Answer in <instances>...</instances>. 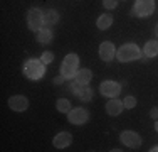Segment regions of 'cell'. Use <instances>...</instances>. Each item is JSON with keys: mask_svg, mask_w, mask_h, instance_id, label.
<instances>
[{"mask_svg": "<svg viewBox=\"0 0 158 152\" xmlns=\"http://www.w3.org/2000/svg\"><path fill=\"white\" fill-rule=\"evenodd\" d=\"M64 64H69V66H74V68H77V64H79V58H77V54H74V52H69V54L64 58L62 61Z\"/></svg>", "mask_w": 158, "mask_h": 152, "instance_id": "obj_20", "label": "cell"}, {"mask_svg": "<svg viewBox=\"0 0 158 152\" xmlns=\"http://www.w3.org/2000/svg\"><path fill=\"white\" fill-rule=\"evenodd\" d=\"M103 3H104V7H106V9H114L116 7V3H118V0H103Z\"/></svg>", "mask_w": 158, "mask_h": 152, "instance_id": "obj_23", "label": "cell"}, {"mask_svg": "<svg viewBox=\"0 0 158 152\" xmlns=\"http://www.w3.org/2000/svg\"><path fill=\"white\" fill-rule=\"evenodd\" d=\"M67 118H69V122L74 125H82V123L88 122L89 113H88V110H84V108H73L67 113Z\"/></svg>", "mask_w": 158, "mask_h": 152, "instance_id": "obj_7", "label": "cell"}, {"mask_svg": "<svg viewBox=\"0 0 158 152\" xmlns=\"http://www.w3.org/2000/svg\"><path fill=\"white\" fill-rule=\"evenodd\" d=\"M91 78H93V73L89 69H81V71H77V74H76V81L81 83V85H88V83L91 81Z\"/></svg>", "mask_w": 158, "mask_h": 152, "instance_id": "obj_16", "label": "cell"}, {"mask_svg": "<svg viewBox=\"0 0 158 152\" xmlns=\"http://www.w3.org/2000/svg\"><path fill=\"white\" fill-rule=\"evenodd\" d=\"M56 106H57V110H59L61 113H69V112H71V101L66 100V98H61V100H57Z\"/></svg>", "mask_w": 158, "mask_h": 152, "instance_id": "obj_19", "label": "cell"}, {"mask_svg": "<svg viewBox=\"0 0 158 152\" xmlns=\"http://www.w3.org/2000/svg\"><path fill=\"white\" fill-rule=\"evenodd\" d=\"M146 58H153V56L158 54V41H148L145 44V49H143Z\"/></svg>", "mask_w": 158, "mask_h": 152, "instance_id": "obj_14", "label": "cell"}, {"mask_svg": "<svg viewBox=\"0 0 158 152\" xmlns=\"http://www.w3.org/2000/svg\"><path fill=\"white\" fill-rule=\"evenodd\" d=\"M119 139H121V142L125 144L126 147H131V149H136V147L141 145V137L138 135L136 132H133V130H125V132H121Z\"/></svg>", "mask_w": 158, "mask_h": 152, "instance_id": "obj_6", "label": "cell"}, {"mask_svg": "<svg viewBox=\"0 0 158 152\" xmlns=\"http://www.w3.org/2000/svg\"><path fill=\"white\" fill-rule=\"evenodd\" d=\"M9 106L14 110V112H25L29 108V100L25 96H20V95H15L9 100Z\"/></svg>", "mask_w": 158, "mask_h": 152, "instance_id": "obj_8", "label": "cell"}, {"mask_svg": "<svg viewBox=\"0 0 158 152\" xmlns=\"http://www.w3.org/2000/svg\"><path fill=\"white\" fill-rule=\"evenodd\" d=\"M111 24H113V17H111L110 14H103V15H99V17H98V20H96L98 29H101V30L110 29V27H111Z\"/></svg>", "mask_w": 158, "mask_h": 152, "instance_id": "obj_12", "label": "cell"}, {"mask_svg": "<svg viewBox=\"0 0 158 152\" xmlns=\"http://www.w3.org/2000/svg\"><path fill=\"white\" fill-rule=\"evenodd\" d=\"M123 108H125V105H123V101L116 100V98H111V100L106 103V112L110 113L111 117H116V115H119V113L123 112Z\"/></svg>", "mask_w": 158, "mask_h": 152, "instance_id": "obj_11", "label": "cell"}, {"mask_svg": "<svg viewBox=\"0 0 158 152\" xmlns=\"http://www.w3.org/2000/svg\"><path fill=\"white\" fill-rule=\"evenodd\" d=\"M118 59L121 63H128V61H135L141 58V51L136 44H123L121 47L118 49Z\"/></svg>", "mask_w": 158, "mask_h": 152, "instance_id": "obj_2", "label": "cell"}, {"mask_svg": "<svg viewBox=\"0 0 158 152\" xmlns=\"http://www.w3.org/2000/svg\"><path fill=\"white\" fill-rule=\"evenodd\" d=\"M116 56V47L113 42H103L99 46V58L103 61H111Z\"/></svg>", "mask_w": 158, "mask_h": 152, "instance_id": "obj_10", "label": "cell"}, {"mask_svg": "<svg viewBox=\"0 0 158 152\" xmlns=\"http://www.w3.org/2000/svg\"><path fill=\"white\" fill-rule=\"evenodd\" d=\"M71 142H73V137H71L69 132H59L52 140L56 149H66V147L71 145Z\"/></svg>", "mask_w": 158, "mask_h": 152, "instance_id": "obj_9", "label": "cell"}, {"mask_svg": "<svg viewBox=\"0 0 158 152\" xmlns=\"http://www.w3.org/2000/svg\"><path fill=\"white\" fill-rule=\"evenodd\" d=\"M44 71H46V68L40 59H29L24 64V74L29 79H40L44 76Z\"/></svg>", "mask_w": 158, "mask_h": 152, "instance_id": "obj_1", "label": "cell"}, {"mask_svg": "<svg viewBox=\"0 0 158 152\" xmlns=\"http://www.w3.org/2000/svg\"><path fill=\"white\" fill-rule=\"evenodd\" d=\"M40 61H42L44 64H49V63H52V61H54V54H52L51 51H46L42 54V58H40Z\"/></svg>", "mask_w": 158, "mask_h": 152, "instance_id": "obj_22", "label": "cell"}, {"mask_svg": "<svg viewBox=\"0 0 158 152\" xmlns=\"http://www.w3.org/2000/svg\"><path fill=\"white\" fill-rule=\"evenodd\" d=\"M155 130L158 132V118H156V122H155Z\"/></svg>", "mask_w": 158, "mask_h": 152, "instance_id": "obj_26", "label": "cell"}, {"mask_svg": "<svg viewBox=\"0 0 158 152\" xmlns=\"http://www.w3.org/2000/svg\"><path fill=\"white\" fill-rule=\"evenodd\" d=\"M150 117H152V118H158V108H152V112H150Z\"/></svg>", "mask_w": 158, "mask_h": 152, "instance_id": "obj_24", "label": "cell"}, {"mask_svg": "<svg viewBox=\"0 0 158 152\" xmlns=\"http://www.w3.org/2000/svg\"><path fill=\"white\" fill-rule=\"evenodd\" d=\"M64 79H66V78H64V76L61 74V76H57V78L54 79V83H56V85H62V83H64Z\"/></svg>", "mask_w": 158, "mask_h": 152, "instance_id": "obj_25", "label": "cell"}, {"mask_svg": "<svg viewBox=\"0 0 158 152\" xmlns=\"http://www.w3.org/2000/svg\"><path fill=\"white\" fill-rule=\"evenodd\" d=\"M155 32H156V36H158V25H156V29H155Z\"/></svg>", "mask_w": 158, "mask_h": 152, "instance_id": "obj_28", "label": "cell"}, {"mask_svg": "<svg viewBox=\"0 0 158 152\" xmlns=\"http://www.w3.org/2000/svg\"><path fill=\"white\" fill-rule=\"evenodd\" d=\"M57 20H59V14L56 12L54 9H49L44 12V24L54 25V24H57Z\"/></svg>", "mask_w": 158, "mask_h": 152, "instance_id": "obj_15", "label": "cell"}, {"mask_svg": "<svg viewBox=\"0 0 158 152\" xmlns=\"http://www.w3.org/2000/svg\"><path fill=\"white\" fill-rule=\"evenodd\" d=\"M99 91L103 96H108V98H116L121 91V85H118L116 81H111V79H106L99 85Z\"/></svg>", "mask_w": 158, "mask_h": 152, "instance_id": "obj_5", "label": "cell"}, {"mask_svg": "<svg viewBox=\"0 0 158 152\" xmlns=\"http://www.w3.org/2000/svg\"><path fill=\"white\" fill-rule=\"evenodd\" d=\"M37 41H39V42H42V44L51 42V41H52V32H51V29L40 27L39 30H37Z\"/></svg>", "mask_w": 158, "mask_h": 152, "instance_id": "obj_13", "label": "cell"}, {"mask_svg": "<svg viewBox=\"0 0 158 152\" xmlns=\"http://www.w3.org/2000/svg\"><path fill=\"white\" fill-rule=\"evenodd\" d=\"M155 10V0H136L131 14L136 17H148Z\"/></svg>", "mask_w": 158, "mask_h": 152, "instance_id": "obj_3", "label": "cell"}, {"mask_svg": "<svg viewBox=\"0 0 158 152\" xmlns=\"http://www.w3.org/2000/svg\"><path fill=\"white\" fill-rule=\"evenodd\" d=\"M61 74H62L66 79H71V78H76L77 71H76V68H74V66H69V64H64V63H62V66H61Z\"/></svg>", "mask_w": 158, "mask_h": 152, "instance_id": "obj_18", "label": "cell"}, {"mask_svg": "<svg viewBox=\"0 0 158 152\" xmlns=\"http://www.w3.org/2000/svg\"><path fill=\"white\" fill-rule=\"evenodd\" d=\"M76 96H79L82 101H89L93 98V90L89 88L88 85H82L81 88H79V91L76 93Z\"/></svg>", "mask_w": 158, "mask_h": 152, "instance_id": "obj_17", "label": "cell"}, {"mask_svg": "<svg viewBox=\"0 0 158 152\" xmlns=\"http://www.w3.org/2000/svg\"><path fill=\"white\" fill-rule=\"evenodd\" d=\"M44 24V12L40 9H31L27 12V25L31 30H39Z\"/></svg>", "mask_w": 158, "mask_h": 152, "instance_id": "obj_4", "label": "cell"}, {"mask_svg": "<svg viewBox=\"0 0 158 152\" xmlns=\"http://www.w3.org/2000/svg\"><path fill=\"white\" fill-rule=\"evenodd\" d=\"M152 150H153V152H158V145H156V147H153Z\"/></svg>", "mask_w": 158, "mask_h": 152, "instance_id": "obj_27", "label": "cell"}, {"mask_svg": "<svg viewBox=\"0 0 158 152\" xmlns=\"http://www.w3.org/2000/svg\"><path fill=\"white\" fill-rule=\"evenodd\" d=\"M123 105H125V108H130V110H131V108H135V106H136V98L130 95V96H126V98H125Z\"/></svg>", "mask_w": 158, "mask_h": 152, "instance_id": "obj_21", "label": "cell"}]
</instances>
